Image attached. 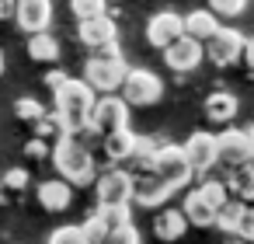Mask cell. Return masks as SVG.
<instances>
[{
    "label": "cell",
    "mask_w": 254,
    "mask_h": 244,
    "mask_svg": "<svg viewBox=\"0 0 254 244\" xmlns=\"http://www.w3.org/2000/svg\"><path fill=\"white\" fill-rule=\"evenodd\" d=\"M87 126L94 133H112V129H122L129 126V101L126 98H115V91H108L105 98H94V108H91V119Z\"/></svg>",
    "instance_id": "8992f818"
},
{
    "label": "cell",
    "mask_w": 254,
    "mask_h": 244,
    "mask_svg": "<svg viewBox=\"0 0 254 244\" xmlns=\"http://www.w3.org/2000/svg\"><path fill=\"white\" fill-rule=\"evenodd\" d=\"M240 213H244V199H237V195H230L219 209H216V220H212V227H219L223 234H233L237 230V220H240Z\"/></svg>",
    "instance_id": "d4e9b609"
},
{
    "label": "cell",
    "mask_w": 254,
    "mask_h": 244,
    "mask_svg": "<svg viewBox=\"0 0 254 244\" xmlns=\"http://www.w3.org/2000/svg\"><path fill=\"white\" fill-rule=\"evenodd\" d=\"M153 171L160 178H167L174 188H185L191 178H195V167L191 161L185 157V147H174V143H160L157 154H153Z\"/></svg>",
    "instance_id": "277c9868"
},
{
    "label": "cell",
    "mask_w": 254,
    "mask_h": 244,
    "mask_svg": "<svg viewBox=\"0 0 254 244\" xmlns=\"http://www.w3.org/2000/svg\"><path fill=\"white\" fill-rule=\"evenodd\" d=\"M198 195H202L212 209H219V206L230 199V188H226V181H219V178H202V181H198Z\"/></svg>",
    "instance_id": "484cf974"
},
{
    "label": "cell",
    "mask_w": 254,
    "mask_h": 244,
    "mask_svg": "<svg viewBox=\"0 0 254 244\" xmlns=\"http://www.w3.org/2000/svg\"><path fill=\"white\" fill-rule=\"evenodd\" d=\"M70 11L73 18H94V14H105L108 11V0H70Z\"/></svg>",
    "instance_id": "83f0119b"
},
{
    "label": "cell",
    "mask_w": 254,
    "mask_h": 244,
    "mask_svg": "<svg viewBox=\"0 0 254 244\" xmlns=\"http://www.w3.org/2000/svg\"><path fill=\"white\" fill-rule=\"evenodd\" d=\"M132 143H136V133H129V126L112 129V133H105V157L108 161H129Z\"/></svg>",
    "instance_id": "7402d4cb"
},
{
    "label": "cell",
    "mask_w": 254,
    "mask_h": 244,
    "mask_svg": "<svg viewBox=\"0 0 254 244\" xmlns=\"http://www.w3.org/2000/svg\"><path fill=\"white\" fill-rule=\"evenodd\" d=\"M42 81H46V87H49V91H56V87H60V84L66 81V74H63V70H49V74H46Z\"/></svg>",
    "instance_id": "74e56055"
},
{
    "label": "cell",
    "mask_w": 254,
    "mask_h": 244,
    "mask_svg": "<svg viewBox=\"0 0 254 244\" xmlns=\"http://www.w3.org/2000/svg\"><path fill=\"white\" fill-rule=\"evenodd\" d=\"M0 18H14V0H0Z\"/></svg>",
    "instance_id": "ab89813d"
},
{
    "label": "cell",
    "mask_w": 254,
    "mask_h": 244,
    "mask_svg": "<svg viewBox=\"0 0 254 244\" xmlns=\"http://www.w3.org/2000/svg\"><path fill=\"white\" fill-rule=\"evenodd\" d=\"M244 35L237 32V28H226V25H219L209 39H205V56H209V63H216V67H233L240 56H244Z\"/></svg>",
    "instance_id": "ba28073f"
},
{
    "label": "cell",
    "mask_w": 254,
    "mask_h": 244,
    "mask_svg": "<svg viewBox=\"0 0 254 244\" xmlns=\"http://www.w3.org/2000/svg\"><path fill=\"white\" fill-rule=\"evenodd\" d=\"M126 70H129V67H126L122 56H101V53H94V56L84 63V81H87L94 91L108 94V91H119V87H122Z\"/></svg>",
    "instance_id": "3957f363"
},
{
    "label": "cell",
    "mask_w": 254,
    "mask_h": 244,
    "mask_svg": "<svg viewBox=\"0 0 254 244\" xmlns=\"http://www.w3.org/2000/svg\"><path fill=\"white\" fill-rule=\"evenodd\" d=\"M98 213L105 216L108 230L119 227V223H126V220H132V216H129V202H119V206H98Z\"/></svg>",
    "instance_id": "4dcf8cb0"
},
{
    "label": "cell",
    "mask_w": 254,
    "mask_h": 244,
    "mask_svg": "<svg viewBox=\"0 0 254 244\" xmlns=\"http://www.w3.org/2000/svg\"><path fill=\"white\" fill-rule=\"evenodd\" d=\"M98 192V206H119V202H132V171L112 167L94 181Z\"/></svg>",
    "instance_id": "8fae6325"
},
{
    "label": "cell",
    "mask_w": 254,
    "mask_h": 244,
    "mask_svg": "<svg viewBox=\"0 0 254 244\" xmlns=\"http://www.w3.org/2000/svg\"><path fill=\"white\" fill-rule=\"evenodd\" d=\"M14 21L21 32H46L53 25V0H14Z\"/></svg>",
    "instance_id": "7c38bea8"
},
{
    "label": "cell",
    "mask_w": 254,
    "mask_h": 244,
    "mask_svg": "<svg viewBox=\"0 0 254 244\" xmlns=\"http://www.w3.org/2000/svg\"><path fill=\"white\" fill-rule=\"evenodd\" d=\"M53 161L56 171L70 181V185H91L94 181V157L87 150V143L77 133H63L53 147Z\"/></svg>",
    "instance_id": "7a4b0ae2"
},
{
    "label": "cell",
    "mask_w": 254,
    "mask_h": 244,
    "mask_svg": "<svg viewBox=\"0 0 254 244\" xmlns=\"http://www.w3.org/2000/svg\"><path fill=\"white\" fill-rule=\"evenodd\" d=\"M77 35H80V42H84L87 49H101L105 42L119 39V25H115V21L108 18V11H105V14H94V18H80Z\"/></svg>",
    "instance_id": "9a60e30c"
},
{
    "label": "cell",
    "mask_w": 254,
    "mask_h": 244,
    "mask_svg": "<svg viewBox=\"0 0 254 244\" xmlns=\"http://www.w3.org/2000/svg\"><path fill=\"white\" fill-rule=\"evenodd\" d=\"M178 35H185V18L174 14V11H160V14H153L146 21V42L157 46V49L171 46Z\"/></svg>",
    "instance_id": "4fadbf2b"
},
{
    "label": "cell",
    "mask_w": 254,
    "mask_h": 244,
    "mask_svg": "<svg viewBox=\"0 0 254 244\" xmlns=\"http://www.w3.org/2000/svg\"><path fill=\"white\" fill-rule=\"evenodd\" d=\"M53 101H56V115H60L66 133H84L87 129V119H91V108H94V87L87 81L66 77L53 91Z\"/></svg>",
    "instance_id": "6da1fadb"
},
{
    "label": "cell",
    "mask_w": 254,
    "mask_h": 244,
    "mask_svg": "<svg viewBox=\"0 0 254 244\" xmlns=\"http://www.w3.org/2000/svg\"><path fill=\"white\" fill-rule=\"evenodd\" d=\"M66 129H63V122H60V115L53 112V115H39L35 119V136H42V140H49V136H63Z\"/></svg>",
    "instance_id": "f1b7e54d"
},
{
    "label": "cell",
    "mask_w": 254,
    "mask_h": 244,
    "mask_svg": "<svg viewBox=\"0 0 254 244\" xmlns=\"http://www.w3.org/2000/svg\"><path fill=\"white\" fill-rule=\"evenodd\" d=\"M80 230H84V244H101V241H108V223H105V216H101L98 209L80 223Z\"/></svg>",
    "instance_id": "4316f807"
},
{
    "label": "cell",
    "mask_w": 254,
    "mask_h": 244,
    "mask_svg": "<svg viewBox=\"0 0 254 244\" xmlns=\"http://www.w3.org/2000/svg\"><path fill=\"white\" fill-rule=\"evenodd\" d=\"M240 60H244V63L251 67V74H254V39H247V42H244V56H240Z\"/></svg>",
    "instance_id": "f35d334b"
},
{
    "label": "cell",
    "mask_w": 254,
    "mask_h": 244,
    "mask_svg": "<svg viewBox=\"0 0 254 244\" xmlns=\"http://www.w3.org/2000/svg\"><path fill=\"white\" fill-rule=\"evenodd\" d=\"M108 241H119V244H136V241H139V230L132 227V220H126V223H119V227H112V230H108Z\"/></svg>",
    "instance_id": "d6a6232c"
},
{
    "label": "cell",
    "mask_w": 254,
    "mask_h": 244,
    "mask_svg": "<svg viewBox=\"0 0 254 244\" xmlns=\"http://www.w3.org/2000/svg\"><path fill=\"white\" fill-rule=\"evenodd\" d=\"M237 237H244V241H254V202H244V213H240V220H237V230H233Z\"/></svg>",
    "instance_id": "1f68e13d"
},
{
    "label": "cell",
    "mask_w": 254,
    "mask_h": 244,
    "mask_svg": "<svg viewBox=\"0 0 254 244\" xmlns=\"http://www.w3.org/2000/svg\"><path fill=\"white\" fill-rule=\"evenodd\" d=\"M247 133H251V143H254V126H251V129H247ZM251 161H254V157H251Z\"/></svg>",
    "instance_id": "60d3db41"
},
{
    "label": "cell",
    "mask_w": 254,
    "mask_h": 244,
    "mask_svg": "<svg viewBox=\"0 0 254 244\" xmlns=\"http://www.w3.org/2000/svg\"><path fill=\"white\" fill-rule=\"evenodd\" d=\"M254 157V143H251V133L247 129H226L216 136V167L230 171L244 161Z\"/></svg>",
    "instance_id": "52a82bcc"
},
{
    "label": "cell",
    "mask_w": 254,
    "mask_h": 244,
    "mask_svg": "<svg viewBox=\"0 0 254 244\" xmlns=\"http://www.w3.org/2000/svg\"><path fill=\"white\" fill-rule=\"evenodd\" d=\"M174 192H178V188H174L167 178H160L153 167H150V171H136V174H132V202H139V206H146V209L164 206Z\"/></svg>",
    "instance_id": "9c48e42d"
},
{
    "label": "cell",
    "mask_w": 254,
    "mask_h": 244,
    "mask_svg": "<svg viewBox=\"0 0 254 244\" xmlns=\"http://www.w3.org/2000/svg\"><path fill=\"white\" fill-rule=\"evenodd\" d=\"M160 94H164V81L153 70H143V67L126 70V77H122V98L129 105H157Z\"/></svg>",
    "instance_id": "5b68a950"
},
{
    "label": "cell",
    "mask_w": 254,
    "mask_h": 244,
    "mask_svg": "<svg viewBox=\"0 0 254 244\" xmlns=\"http://www.w3.org/2000/svg\"><path fill=\"white\" fill-rule=\"evenodd\" d=\"M185 157L191 161L195 174L205 178V171L216 167V136L212 133H191L185 140Z\"/></svg>",
    "instance_id": "5bb4252c"
},
{
    "label": "cell",
    "mask_w": 254,
    "mask_h": 244,
    "mask_svg": "<svg viewBox=\"0 0 254 244\" xmlns=\"http://www.w3.org/2000/svg\"><path fill=\"white\" fill-rule=\"evenodd\" d=\"M49 241L53 244H84V230L80 227H60L49 234Z\"/></svg>",
    "instance_id": "e575fe53"
},
{
    "label": "cell",
    "mask_w": 254,
    "mask_h": 244,
    "mask_svg": "<svg viewBox=\"0 0 254 244\" xmlns=\"http://www.w3.org/2000/svg\"><path fill=\"white\" fill-rule=\"evenodd\" d=\"M185 230H188L185 209H160V213L153 216V234H157L160 241H178Z\"/></svg>",
    "instance_id": "ac0fdd59"
},
{
    "label": "cell",
    "mask_w": 254,
    "mask_h": 244,
    "mask_svg": "<svg viewBox=\"0 0 254 244\" xmlns=\"http://www.w3.org/2000/svg\"><path fill=\"white\" fill-rule=\"evenodd\" d=\"M25 185H28V171H25V167H11V171L4 174V188H14V192H18V188H25Z\"/></svg>",
    "instance_id": "d590c367"
},
{
    "label": "cell",
    "mask_w": 254,
    "mask_h": 244,
    "mask_svg": "<svg viewBox=\"0 0 254 244\" xmlns=\"http://www.w3.org/2000/svg\"><path fill=\"white\" fill-rule=\"evenodd\" d=\"M181 209H185V216H188V227H212V220H216V209L198 195V188H191L188 195H185V202H181Z\"/></svg>",
    "instance_id": "ffe728a7"
},
{
    "label": "cell",
    "mask_w": 254,
    "mask_h": 244,
    "mask_svg": "<svg viewBox=\"0 0 254 244\" xmlns=\"http://www.w3.org/2000/svg\"><path fill=\"white\" fill-rule=\"evenodd\" d=\"M209 7H212L219 18H237V14L247 7V0H209Z\"/></svg>",
    "instance_id": "836d02e7"
},
{
    "label": "cell",
    "mask_w": 254,
    "mask_h": 244,
    "mask_svg": "<svg viewBox=\"0 0 254 244\" xmlns=\"http://www.w3.org/2000/svg\"><path fill=\"white\" fill-rule=\"evenodd\" d=\"M28 56L39 60V63H56V60H60V42L49 35V28H46V32H32V39H28Z\"/></svg>",
    "instance_id": "603a6c76"
},
{
    "label": "cell",
    "mask_w": 254,
    "mask_h": 244,
    "mask_svg": "<svg viewBox=\"0 0 254 244\" xmlns=\"http://www.w3.org/2000/svg\"><path fill=\"white\" fill-rule=\"evenodd\" d=\"M25 154H28V157H46V154H49V147H46V140H42V136H35V140H28Z\"/></svg>",
    "instance_id": "8d00e7d4"
},
{
    "label": "cell",
    "mask_w": 254,
    "mask_h": 244,
    "mask_svg": "<svg viewBox=\"0 0 254 244\" xmlns=\"http://www.w3.org/2000/svg\"><path fill=\"white\" fill-rule=\"evenodd\" d=\"M0 74H4V53H0Z\"/></svg>",
    "instance_id": "b9f144b4"
},
{
    "label": "cell",
    "mask_w": 254,
    "mask_h": 244,
    "mask_svg": "<svg viewBox=\"0 0 254 244\" xmlns=\"http://www.w3.org/2000/svg\"><path fill=\"white\" fill-rule=\"evenodd\" d=\"M237 108H240V101H237V94H230V91H212L209 98H205V119L209 122H230L233 115H237Z\"/></svg>",
    "instance_id": "d6986e66"
},
{
    "label": "cell",
    "mask_w": 254,
    "mask_h": 244,
    "mask_svg": "<svg viewBox=\"0 0 254 244\" xmlns=\"http://www.w3.org/2000/svg\"><path fill=\"white\" fill-rule=\"evenodd\" d=\"M202 56H205V42H198V39H191V35H178L171 46H164V63H167L174 74H191V70H198Z\"/></svg>",
    "instance_id": "30bf717a"
},
{
    "label": "cell",
    "mask_w": 254,
    "mask_h": 244,
    "mask_svg": "<svg viewBox=\"0 0 254 244\" xmlns=\"http://www.w3.org/2000/svg\"><path fill=\"white\" fill-rule=\"evenodd\" d=\"M39 202H42L46 209H53V213H63V209L73 202L70 181H66V178H49V181H42V185H39Z\"/></svg>",
    "instance_id": "2e32d148"
},
{
    "label": "cell",
    "mask_w": 254,
    "mask_h": 244,
    "mask_svg": "<svg viewBox=\"0 0 254 244\" xmlns=\"http://www.w3.org/2000/svg\"><path fill=\"white\" fill-rule=\"evenodd\" d=\"M219 28V14L209 7H202V11H191L188 18H185V35H191V39H198V42H205L212 32Z\"/></svg>",
    "instance_id": "44dd1931"
},
{
    "label": "cell",
    "mask_w": 254,
    "mask_h": 244,
    "mask_svg": "<svg viewBox=\"0 0 254 244\" xmlns=\"http://www.w3.org/2000/svg\"><path fill=\"white\" fill-rule=\"evenodd\" d=\"M14 115L25 119V122H35L39 115H46V108H42L35 98H18V101H14Z\"/></svg>",
    "instance_id": "f546056e"
},
{
    "label": "cell",
    "mask_w": 254,
    "mask_h": 244,
    "mask_svg": "<svg viewBox=\"0 0 254 244\" xmlns=\"http://www.w3.org/2000/svg\"><path fill=\"white\" fill-rule=\"evenodd\" d=\"M157 147H160V140H153V136H136L132 154H129L132 174H136V171H150V167H153V154H157Z\"/></svg>",
    "instance_id": "cb8c5ba5"
},
{
    "label": "cell",
    "mask_w": 254,
    "mask_h": 244,
    "mask_svg": "<svg viewBox=\"0 0 254 244\" xmlns=\"http://www.w3.org/2000/svg\"><path fill=\"white\" fill-rule=\"evenodd\" d=\"M223 181H226L230 195H237L244 202H254V161H244V164L230 167Z\"/></svg>",
    "instance_id": "e0dca14e"
}]
</instances>
